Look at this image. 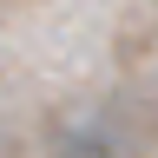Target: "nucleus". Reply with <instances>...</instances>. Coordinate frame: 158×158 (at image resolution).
I'll list each match as a JSON object with an SVG mask.
<instances>
[]
</instances>
